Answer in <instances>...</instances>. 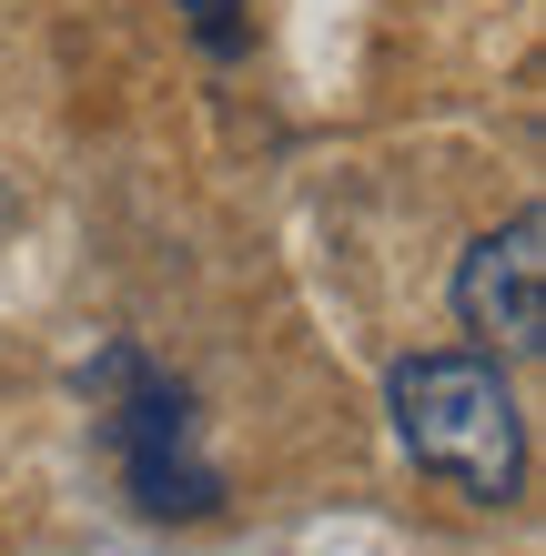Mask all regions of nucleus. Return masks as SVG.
Wrapping results in <instances>:
<instances>
[{
    "label": "nucleus",
    "mask_w": 546,
    "mask_h": 556,
    "mask_svg": "<svg viewBox=\"0 0 546 556\" xmlns=\"http://www.w3.org/2000/svg\"><path fill=\"white\" fill-rule=\"evenodd\" d=\"M384 415H395V445L426 476H445L466 506H517L526 496V415L517 384L486 344H435L405 354L384 375Z\"/></svg>",
    "instance_id": "f257e3e1"
},
{
    "label": "nucleus",
    "mask_w": 546,
    "mask_h": 556,
    "mask_svg": "<svg viewBox=\"0 0 546 556\" xmlns=\"http://www.w3.org/2000/svg\"><path fill=\"white\" fill-rule=\"evenodd\" d=\"M81 384L112 405L102 425H112L122 485H132V506L152 516V527H173V516H213V506H223V476L192 455V395H182L173 375H152L132 344H112Z\"/></svg>",
    "instance_id": "f03ea898"
},
{
    "label": "nucleus",
    "mask_w": 546,
    "mask_h": 556,
    "mask_svg": "<svg viewBox=\"0 0 546 556\" xmlns=\"http://www.w3.org/2000/svg\"><path fill=\"white\" fill-rule=\"evenodd\" d=\"M456 324L486 354H546V213H506L456 264Z\"/></svg>",
    "instance_id": "7ed1b4c3"
},
{
    "label": "nucleus",
    "mask_w": 546,
    "mask_h": 556,
    "mask_svg": "<svg viewBox=\"0 0 546 556\" xmlns=\"http://www.w3.org/2000/svg\"><path fill=\"white\" fill-rule=\"evenodd\" d=\"M243 11H253V0H182L192 41H203L213 61H233V51H243Z\"/></svg>",
    "instance_id": "20e7f679"
}]
</instances>
